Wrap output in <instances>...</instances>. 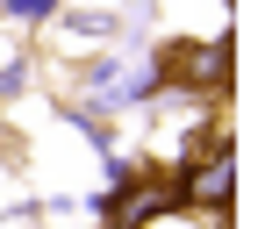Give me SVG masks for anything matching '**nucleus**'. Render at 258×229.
Returning a JSON list of instances; mask_svg holds the SVG:
<instances>
[{
	"label": "nucleus",
	"mask_w": 258,
	"mask_h": 229,
	"mask_svg": "<svg viewBox=\"0 0 258 229\" xmlns=\"http://www.w3.org/2000/svg\"><path fill=\"white\" fill-rule=\"evenodd\" d=\"M144 229H208V222H194V215H158V222H144Z\"/></svg>",
	"instance_id": "nucleus-1"
},
{
	"label": "nucleus",
	"mask_w": 258,
	"mask_h": 229,
	"mask_svg": "<svg viewBox=\"0 0 258 229\" xmlns=\"http://www.w3.org/2000/svg\"><path fill=\"white\" fill-rule=\"evenodd\" d=\"M57 0H15V15H50Z\"/></svg>",
	"instance_id": "nucleus-2"
}]
</instances>
